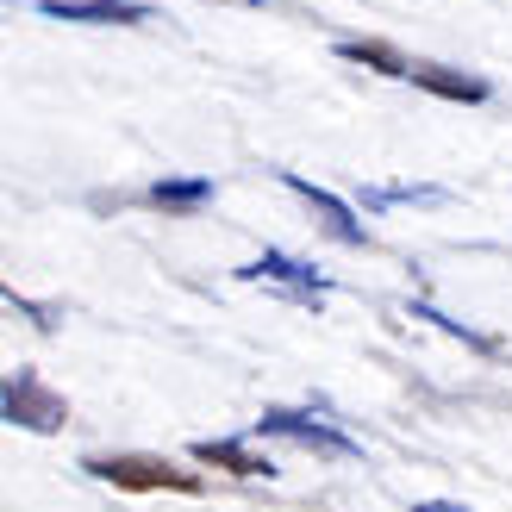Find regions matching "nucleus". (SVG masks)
I'll return each instance as SVG.
<instances>
[{"instance_id": "6e6552de", "label": "nucleus", "mask_w": 512, "mask_h": 512, "mask_svg": "<svg viewBox=\"0 0 512 512\" xmlns=\"http://www.w3.org/2000/svg\"><path fill=\"white\" fill-rule=\"evenodd\" d=\"M281 182H288L294 194H306V200H313V207H319V219H325V225H331V232H338L344 244H363V225H356V213L344 207L338 194H325V188H313V182H306V175H294V169L281 175Z\"/></svg>"}, {"instance_id": "423d86ee", "label": "nucleus", "mask_w": 512, "mask_h": 512, "mask_svg": "<svg viewBox=\"0 0 512 512\" xmlns=\"http://www.w3.org/2000/svg\"><path fill=\"white\" fill-rule=\"evenodd\" d=\"M406 82H419L425 94H438V100H488V82L481 75H463V69H438V63H413V75Z\"/></svg>"}, {"instance_id": "20e7f679", "label": "nucleus", "mask_w": 512, "mask_h": 512, "mask_svg": "<svg viewBox=\"0 0 512 512\" xmlns=\"http://www.w3.org/2000/svg\"><path fill=\"white\" fill-rule=\"evenodd\" d=\"M44 19H82V25H138L150 19L144 0H38Z\"/></svg>"}, {"instance_id": "ddd939ff", "label": "nucleus", "mask_w": 512, "mask_h": 512, "mask_svg": "<svg viewBox=\"0 0 512 512\" xmlns=\"http://www.w3.org/2000/svg\"><path fill=\"white\" fill-rule=\"evenodd\" d=\"M238 7H263V0H238Z\"/></svg>"}, {"instance_id": "f257e3e1", "label": "nucleus", "mask_w": 512, "mask_h": 512, "mask_svg": "<svg viewBox=\"0 0 512 512\" xmlns=\"http://www.w3.org/2000/svg\"><path fill=\"white\" fill-rule=\"evenodd\" d=\"M88 475L113 481V488H132V494H150V488H175V494H194L200 481L188 469H175L169 456H88L82 463Z\"/></svg>"}, {"instance_id": "39448f33", "label": "nucleus", "mask_w": 512, "mask_h": 512, "mask_svg": "<svg viewBox=\"0 0 512 512\" xmlns=\"http://www.w3.org/2000/svg\"><path fill=\"white\" fill-rule=\"evenodd\" d=\"M244 281H281L294 300H319L325 294V275L319 269H306V263H294V256H281V250H263L250 269H238Z\"/></svg>"}, {"instance_id": "1a4fd4ad", "label": "nucleus", "mask_w": 512, "mask_h": 512, "mask_svg": "<svg viewBox=\"0 0 512 512\" xmlns=\"http://www.w3.org/2000/svg\"><path fill=\"white\" fill-rule=\"evenodd\" d=\"M338 57H344V63H369L375 75H394V82H406V75H413V63H406L400 50H388V44H363V38H344Z\"/></svg>"}, {"instance_id": "f03ea898", "label": "nucleus", "mask_w": 512, "mask_h": 512, "mask_svg": "<svg viewBox=\"0 0 512 512\" xmlns=\"http://www.w3.org/2000/svg\"><path fill=\"white\" fill-rule=\"evenodd\" d=\"M256 431H263V438L306 444V450H325V456H363V444H356V438H344V431H331V425L306 419V413H288V406H269V413L256 419Z\"/></svg>"}, {"instance_id": "9b49d317", "label": "nucleus", "mask_w": 512, "mask_h": 512, "mask_svg": "<svg viewBox=\"0 0 512 512\" xmlns=\"http://www.w3.org/2000/svg\"><path fill=\"white\" fill-rule=\"evenodd\" d=\"M413 319H431V325H438V331H450V338H463L469 350H488V356L500 350V344L488 338V331H469L463 319H444V313H438V306H413Z\"/></svg>"}, {"instance_id": "0eeeda50", "label": "nucleus", "mask_w": 512, "mask_h": 512, "mask_svg": "<svg viewBox=\"0 0 512 512\" xmlns=\"http://www.w3.org/2000/svg\"><path fill=\"white\" fill-rule=\"evenodd\" d=\"M194 463L232 469V475H275L269 456H256V450H250V444H238V438H200V444H194Z\"/></svg>"}, {"instance_id": "7ed1b4c3", "label": "nucleus", "mask_w": 512, "mask_h": 512, "mask_svg": "<svg viewBox=\"0 0 512 512\" xmlns=\"http://www.w3.org/2000/svg\"><path fill=\"white\" fill-rule=\"evenodd\" d=\"M0 413H7V425H25V431H57L63 425V400L44 394V381L32 369H19L7 381V394H0Z\"/></svg>"}, {"instance_id": "f8f14e48", "label": "nucleus", "mask_w": 512, "mask_h": 512, "mask_svg": "<svg viewBox=\"0 0 512 512\" xmlns=\"http://www.w3.org/2000/svg\"><path fill=\"white\" fill-rule=\"evenodd\" d=\"M413 512H469V506H456V500H419Z\"/></svg>"}, {"instance_id": "9d476101", "label": "nucleus", "mask_w": 512, "mask_h": 512, "mask_svg": "<svg viewBox=\"0 0 512 512\" xmlns=\"http://www.w3.org/2000/svg\"><path fill=\"white\" fill-rule=\"evenodd\" d=\"M207 200H213L207 175H194V182H157V188H150V207H163V213H194V207H207Z\"/></svg>"}]
</instances>
